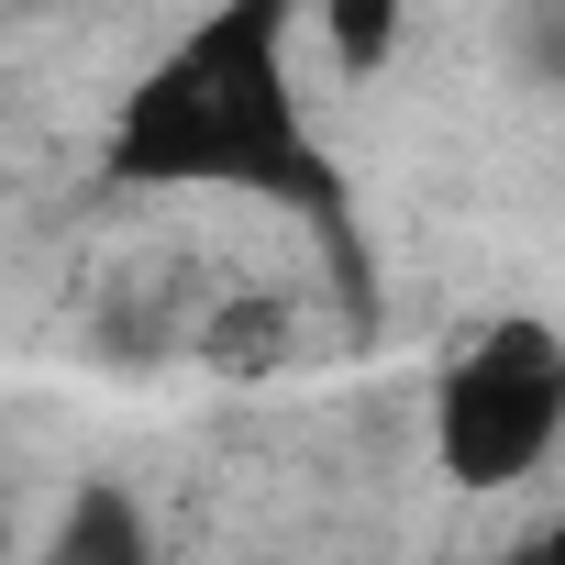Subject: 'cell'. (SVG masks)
<instances>
[{
  "instance_id": "1",
  "label": "cell",
  "mask_w": 565,
  "mask_h": 565,
  "mask_svg": "<svg viewBox=\"0 0 565 565\" xmlns=\"http://www.w3.org/2000/svg\"><path fill=\"white\" fill-rule=\"evenodd\" d=\"M111 178L167 200H289L333 222V167L300 100V0H211L134 78Z\"/></svg>"
},
{
  "instance_id": "2",
  "label": "cell",
  "mask_w": 565,
  "mask_h": 565,
  "mask_svg": "<svg viewBox=\"0 0 565 565\" xmlns=\"http://www.w3.org/2000/svg\"><path fill=\"white\" fill-rule=\"evenodd\" d=\"M565 444V333L543 311L477 322L433 377V477L455 499H510Z\"/></svg>"
},
{
  "instance_id": "3",
  "label": "cell",
  "mask_w": 565,
  "mask_h": 565,
  "mask_svg": "<svg viewBox=\"0 0 565 565\" xmlns=\"http://www.w3.org/2000/svg\"><path fill=\"white\" fill-rule=\"evenodd\" d=\"M300 34L322 45V67L344 89H366L399 56V34H411V0H300Z\"/></svg>"
},
{
  "instance_id": "4",
  "label": "cell",
  "mask_w": 565,
  "mask_h": 565,
  "mask_svg": "<svg viewBox=\"0 0 565 565\" xmlns=\"http://www.w3.org/2000/svg\"><path fill=\"white\" fill-rule=\"evenodd\" d=\"M510 565H565V521H543V532H532V543H521Z\"/></svg>"
},
{
  "instance_id": "5",
  "label": "cell",
  "mask_w": 565,
  "mask_h": 565,
  "mask_svg": "<svg viewBox=\"0 0 565 565\" xmlns=\"http://www.w3.org/2000/svg\"><path fill=\"white\" fill-rule=\"evenodd\" d=\"M0 565H23V521H12V499H0Z\"/></svg>"
}]
</instances>
